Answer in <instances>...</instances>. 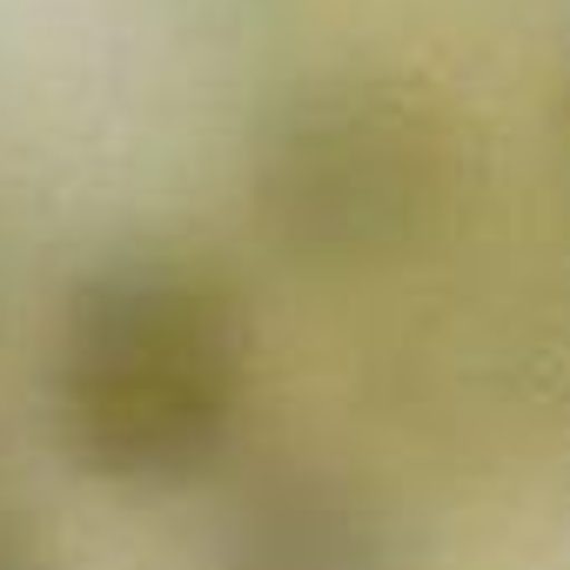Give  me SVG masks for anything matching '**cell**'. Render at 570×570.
<instances>
[{
	"instance_id": "3957f363",
	"label": "cell",
	"mask_w": 570,
	"mask_h": 570,
	"mask_svg": "<svg viewBox=\"0 0 570 570\" xmlns=\"http://www.w3.org/2000/svg\"><path fill=\"white\" fill-rule=\"evenodd\" d=\"M396 523L383 497L316 456H282L228 503L208 570H396Z\"/></svg>"
},
{
	"instance_id": "7a4b0ae2",
	"label": "cell",
	"mask_w": 570,
	"mask_h": 570,
	"mask_svg": "<svg viewBox=\"0 0 570 570\" xmlns=\"http://www.w3.org/2000/svg\"><path fill=\"white\" fill-rule=\"evenodd\" d=\"M248 222L323 282L423 255L463 202V121L403 75L336 68L296 81L248 141Z\"/></svg>"
},
{
	"instance_id": "5b68a950",
	"label": "cell",
	"mask_w": 570,
	"mask_h": 570,
	"mask_svg": "<svg viewBox=\"0 0 570 570\" xmlns=\"http://www.w3.org/2000/svg\"><path fill=\"white\" fill-rule=\"evenodd\" d=\"M557 128H563V168H570V81H563V108H557Z\"/></svg>"
},
{
	"instance_id": "277c9868",
	"label": "cell",
	"mask_w": 570,
	"mask_h": 570,
	"mask_svg": "<svg viewBox=\"0 0 570 570\" xmlns=\"http://www.w3.org/2000/svg\"><path fill=\"white\" fill-rule=\"evenodd\" d=\"M0 570H61L48 530L21 503H8V497H0Z\"/></svg>"
},
{
	"instance_id": "6da1fadb",
	"label": "cell",
	"mask_w": 570,
	"mask_h": 570,
	"mask_svg": "<svg viewBox=\"0 0 570 570\" xmlns=\"http://www.w3.org/2000/svg\"><path fill=\"white\" fill-rule=\"evenodd\" d=\"M255 350L222 275L175 248H115L61 303L48 410L68 456L121 490H188L242 436Z\"/></svg>"
}]
</instances>
